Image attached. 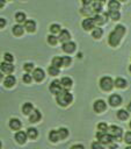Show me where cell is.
Listing matches in <instances>:
<instances>
[{"label": "cell", "mask_w": 131, "mask_h": 149, "mask_svg": "<svg viewBox=\"0 0 131 149\" xmlns=\"http://www.w3.org/2000/svg\"><path fill=\"white\" fill-rule=\"evenodd\" d=\"M117 118L121 120H126L129 118V111H125V109L117 111Z\"/></svg>", "instance_id": "obj_24"}, {"label": "cell", "mask_w": 131, "mask_h": 149, "mask_svg": "<svg viewBox=\"0 0 131 149\" xmlns=\"http://www.w3.org/2000/svg\"><path fill=\"white\" fill-rule=\"evenodd\" d=\"M70 37H71V35H70V33H68V30H66V29H63L60 33H59V36H58V38H59V41L60 42H68L70 41Z\"/></svg>", "instance_id": "obj_16"}, {"label": "cell", "mask_w": 131, "mask_h": 149, "mask_svg": "<svg viewBox=\"0 0 131 149\" xmlns=\"http://www.w3.org/2000/svg\"><path fill=\"white\" fill-rule=\"evenodd\" d=\"M102 34H103V30L101 28H94V30L92 31V36L94 38H100L102 36Z\"/></svg>", "instance_id": "obj_32"}, {"label": "cell", "mask_w": 131, "mask_h": 149, "mask_svg": "<svg viewBox=\"0 0 131 149\" xmlns=\"http://www.w3.org/2000/svg\"><path fill=\"white\" fill-rule=\"evenodd\" d=\"M22 80H23L24 83H30V81H31V76H30L29 73H26V74H23Z\"/></svg>", "instance_id": "obj_44"}, {"label": "cell", "mask_w": 131, "mask_h": 149, "mask_svg": "<svg viewBox=\"0 0 131 149\" xmlns=\"http://www.w3.org/2000/svg\"><path fill=\"white\" fill-rule=\"evenodd\" d=\"M9 127L13 130H19L21 128V121L19 119H16V118H12L9 120Z\"/></svg>", "instance_id": "obj_14"}, {"label": "cell", "mask_w": 131, "mask_h": 149, "mask_svg": "<svg viewBox=\"0 0 131 149\" xmlns=\"http://www.w3.org/2000/svg\"><path fill=\"white\" fill-rule=\"evenodd\" d=\"M95 26V21H94V17H87L82 21V28L85 30H90L93 29Z\"/></svg>", "instance_id": "obj_8"}, {"label": "cell", "mask_w": 131, "mask_h": 149, "mask_svg": "<svg viewBox=\"0 0 131 149\" xmlns=\"http://www.w3.org/2000/svg\"><path fill=\"white\" fill-rule=\"evenodd\" d=\"M71 149H85V147L82 144H74L71 147Z\"/></svg>", "instance_id": "obj_45"}, {"label": "cell", "mask_w": 131, "mask_h": 149, "mask_svg": "<svg viewBox=\"0 0 131 149\" xmlns=\"http://www.w3.org/2000/svg\"><path fill=\"white\" fill-rule=\"evenodd\" d=\"M0 69H1V72H5V73H12L14 71V65H12L9 62L6 63V62H2L1 65H0Z\"/></svg>", "instance_id": "obj_12"}, {"label": "cell", "mask_w": 131, "mask_h": 149, "mask_svg": "<svg viewBox=\"0 0 131 149\" xmlns=\"http://www.w3.org/2000/svg\"><path fill=\"white\" fill-rule=\"evenodd\" d=\"M108 16H110V17H111V20L117 21V20H119L121 14H119V12H118V10H109V12H108Z\"/></svg>", "instance_id": "obj_27"}, {"label": "cell", "mask_w": 131, "mask_h": 149, "mask_svg": "<svg viewBox=\"0 0 131 149\" xmlns=\"http://www.w3.org/2000/svg\"><path fill=\"white\" fill-rule=\"evenodd\" d=\"M48 72H49V74H51V76H57V74H59V68H57V66H54V65H51V66H49Z\"/></svg>", "instance_id": "obj_33"}, {"label": "cell", "mask_w": 131, "mask_h": 149, "mask_svg": "<svg viewBox=\"0 0 131 149\" xmlns=\"http://www.w3.org/2000/svg\"><path fill=\"white\" fill-rule=\"evenodd\" d=\"M58 134H59V137L60 139H66L67 137V135H68V130H67V128H59L58 129Z\"/></svg>", "instance_id": "obj_35"}, {"label": "cell", "mask_w": 131, "mask_h": 149, "mask_svg": "<svg viewBox=\"0 0 131 149\" xmlns=\"http://www.w3.org/2000/svg\"><path fill=\"white\" fill-rule=\"evenodd\" d=\"M97 128H99L100 132H103V133H107V130H109V127H108L107 123H104V122H100V123L97 125Z\"/></svg>", "instance_id": "obj_38"}, {"label": "cell", "mask_w": 131, "mask_h": 149, "mask_svg": "<svg viewBox=\"0 0 131 149\" xmlns=\"http://www.w3.org/2000/svg\"><path fill=\"white\" fill-rule=\"evenodd\" d=\"M3 57H5V59L7 61V62H13V59H14V57H13V55L12 54H9V52H5V55H3Z\"/></svg>", "instance_id": "obj_43"}, {"label": "cell", "mask_w": 131, "mask_h": 149, "mask_svg": "<svg viewBox=\"0 0 131 149\" xmlns=\"http://www.w3.org/2000/svg\"><path fill=\"white\" fill-rule=\"evenodd\" d=\"M81 13H82L83 15H89V14H92V13H94V12H93L90 5H83V7L81 8Z\"/></svg>", "instance_id": "obj_31"}, {"label": "cell", "mask_w": 131, "mask_h": 149, "mask_svg": "<svg viewBox=\"0 0 131 149\" xmlns=\"http://www.w3.org/2000/svg\"><path fill=\"white\" fill-rule=\"evenodd\" d=\"M15 20L19 22V23H21V22H26L27 20H26V14L23 13V12H19V13H16L15 14Z\"/></svg>", "instance_id": "obj_29"}, {"label": "cell", "mask_w": 131, "mask_h": 149, "mask_svg": "<svg viewBox=\"0 0 131 149\" xmlns=\"http://www.w3.org/2000/svg\"><path fill=\"white\" fill-rule=\"evenodd\" d=\"M104 17H107L105 14H104V16H102V15H100V14H95L94 21H95V23H97V24H103V23L105 22V19H104Z\"/></svg>", "instance_id": "obj_30"}, {"label": "cell", "mask_w": 131, "mask_h": 149, "mask_svg": "<svg viewBox=\"0 0 131 149\" xmlns=\"http://www.w3.org/2000/svg\"><path fill=\"white\" fill-rule=\"evenodd\" d=\"M130 127H131V121H130Z\"/></svg>", "instance_id": "obj_55"}, {"label": "cell", "mask_w": 131, "mask_h": 149, "mask_svg": "<svg viewBox=\"0 0 131 149\" xmlns=\"http://www.w3.org/2000/svg\"><path fill=\"white\" fill-rule=\"evenodd\" d=\"M115 85V81H112V79L109 76H104L100 79V86L103 91H110Z\"/></svg>", "instance_id": "obj_4"}, {"label": "cell", "mask_w": 131, "mask_h": 149, "mask_svg": "<svg viewBox=\"0 0 131 149\" xmlns=\"http://www.w3.org/2000/svg\"><path fill=\"white\" fill-rule=\"evenodd\" d=\"M125 33V27L122 26V24H117L115 27V29L109 34V37H108V42L111 47H117L121 42V38L123 37Z\"/></svg>", "instance_id": "obj_1"}, {"label": "cell", "mask_w": 131, "mask_h": 149, "mask_svg": "<svg viewBox=\"0 0 131 149\" xmlns=\"http://www.w3.org/2000/svg\"><path fill=\"white\" fill-rule=\"evenodd\" d=\"M44 77H45V73H44L43 69L37 68V69H35V70L32 71V78H34L35 80L41 81V80H43V79H44Z\"/></svg>", "instance_id": "obj_9"}, {"label": "cell", "mask_w": 131, "mask_h": 149, "mask_svg": "<svg viewBox=\"0 0 131 149\" xmlns=\"http://www.w3.org/2000/svg\"><path fill=\"white\" fill-rule=\"evenodd\" d=\"M125 149H131V146H129V147H126Z\"/></svg>", "instance_id": "obj_52"}, {"label": "cell", "mask_w": 131, "mask_h": 149, "mask_svg": "<svg viewBox=\"0 0 131 149\" xmlns=\"http://www.w3.org/2000/svg\"><path fill=\"white\" fill-rule=\"evenodd\" d=\"M109 104L111 106H118L122 104V97L118 94H111L109 97Z\"/></svg>", "instance_id": "obj_11"}, {"label": "cell", "mask_w": 131, "mask_h": 149, "mask_svg": "<svg viewBox=\"0 0 131 149\" xmlns=\"http://www.w3.org/2000/svg\"><path fill=\"white\" fill-rule=\"evenodd\" d=\"M27 135H28V137H29V139H36V137H37V135H38L37 129H36V128H34V127L28 128V130H27Z\"/></svg>", "instance_id": "obj_25"}, {"label": "cell", "mask_w": 131, "mask_h": 149, "mask_svg": "<svg viewBox=\"0 0 131 149\" xmlns=\"http://www.w3.org/2000/svg\"><path fill=\"white\" fill-rule=\"evenodd\" d=\"M129 71H130V72H131V65H130V66H129Z\"/></svg>", "instance_id": "obj_53"}, {"label": "cell", "mask_w": 131, "mask_h": 149, "mask_svg": "<svg viewBox=\"0 0 131 149\" xmlns=\"http://www.w3.org/2000/svg\"><path fill=\"white\" fill-rule=\"evenodd\" d=\"M49 139H50V141H52V142H57L60 137H59V134H58V130H51L50 132V134H49Z\"/></svg>", "instance_id": "obj_28"}, {"label": "cell", "mask_w": 131, "mask_h": 149, "mask_svg": "<svg viewBox=\"0 0 131 149\" xmlns=\"http://www.w3.org/2000/svg\"><path fill=\"white\" fill-rule=\"evenodd\" d=\"M24 28L29 31V33H34L36 30V22L34 20H27L24 22Z\"/></svg>", "instance_id": "obj_15"}, {"label": "cell", "mask_w": 131, "mask_h": 149, "mask_svg": "<svg viewBox=\"0 0 131 149\" xmlns=\"http://www.w3.org/2000/svg\"><path fill=\"white\" fill-rule=\"evenodd\" d=\"M90 7H92L93 12L96 13V14H99L102 10V3L101 2H97V1H93V3L90 5Z\"/></svg>", "instance_id": "obj_21"}, {"label": "cell", "mask_w": 131, "mask_h": 149, "mask_svg": "<svg viewBox=\"0 0 131 149\" xmlns=\"http://www.w3.org/2000/svg\"><path fill=\"white\" fill-rule=\"evenodd\" d=\"M93 108H94V111H95L96 113H102V112L107 108V104H105V101H104V100L99 99V100H96V101L94 102Z\"/></svg>", "instance_id": "obj_6"}, {"label": "cell", "mask_w": 131, "mask_h": 149, "mask_svg": "<svg viewBox=\"0 0 131 149\" xmlns=\"http://www.w3.org/2000/svg\"><path fill=\"white\" fill-rule=\"evenodd\" d=\"M27 137H28V135H27V133H24V132H17V133L15 134V140H16V142L20 143V144L26 143Z\"/></svg>", "instance_id": "obj_13"}, {"label": "cell", "mask_w": 131, "mask_h": 149, "mask_svg": "<svg viewBox=\"0 0 131 149\" xmlns=\"http://www.w3.org/2000/svg\"><path fill=\"white\" fill-rule=\"evenodd\" d=\"M61 58H63V66H68L71 64V62H72V58L70 56H64Z\"/></svg>", "instance_id": "obj_39"}, {"label": "cell", "mask_w": 131, "mask_h": 149, "mask_svg": "<svg viewBox=\"0 0 131 149\" xmlns=\"http://www.w3.org/2000/svg\"><path fill=\"white\" fill-rule=\"evenodd\" d=\"M124 141L128 143V144H131V132H126L125 135H124Z\"/></svg>", "instance_id": "obj_42"}, {"label": "cell", "mask_w": 131, "mask_h": 149, "mask_svg": "<svg viewBox=\"0 0 131 149\" xmlns=\"http://www.w3.org/2000/svg\"><path fill=\"white\" fill-rule=\"evenodd\" d=\"M52 65H54V66H57V68L63 66V58H61V57H53V59H52Z\"/></svg>", "instance_id": "obj_34"}, {"label": "cell", "mask_w": 131, "mask_h": 149, "mask_svg": "<svg viewBox=\"0 0 131 149\" xmlns=\"http://www.w3.org/2000/svg\"><path fill=\"white\" fill-rule=\"evenodd\" d=\"M58 40H59V38H58V37H56L54 35H51V34H50V35L48 36V43H49V44H51V45H56V44H57V42H58Z\"/></svg>", "instance_id": "obj_36"}, {"label": "cell", "mask_w": 131, "mask_h": 149, "mask_svg": "<svg viewBox=\"0 0 131 149\" xmlns=\"http://www.w3.org/2000/svg\"><path fill=\"white\" fill-rule=\"evenodd\" d=\"M1 7H3V0H1Z\"/></svg>", "instance_id": "obj_51"}, {"label": "cell", "mask_w": 131, "mask_h": 149, "mask_svg": "<svg viewBox=\"0 0 131 149\" xmlns=\"http://www.w3.org/2000/svg\"><path fill=\"white\" fill-rule=\"evenodd\" d=\"M56 99H57L58 105H60V106H67V105H70L72 102L73 97H72V94L67 90H61L57 94V98Z\"/></svg>", "instance_id": "obj_2"}, {"label": "cell", "mask_w": 131, "mask_h": 149, "mask_svg": "<svg viewBox=\"0 0 131 149\" xmlns=\"http://www.w3.org/2000/svg\"><path fill=\"white\" fill-rule=\"evenodd\" d=\"M50 31L52 33V34H56V33H60L61 30H60V26L59 24H57V23H53V24H51L50 26Z\"/></svg>", "instance_id": "obj_37"}, {"label": "cell", "mask_w": 131, "mask_h": 149, "mask_svg": "<svg viewBox=\"0 0 131 149\" xmlns=\"http://www.w3.org/2000/svg\"><path fill=\"white\" fill-rule=\"evenodd\" d=\"M93 1H97V2H101V3H104L105 0H93Z\"/></svg>", "instance_id": "obj_49"}, {"label": "cell", "mask_w": 131, "mask_h": 149, "mask_svg": "<svg viewBox=\"0 0 131 149\" xmlns=\"http://www.w3.org/2000/svg\"><path fill=\"white\" fill-rule=\"evenodd\" d=\"M128 111H129V112H131V102H130V104H129V106H128Z\"/></svg>", "instance_id": "obj_50"}, {"label": "cell", "mask_w": 131, "mask_h": 149, "mask_svg": "<svg viewBox=\"0 0 131 149\" xmlns=\"http://www.w3.org/2000/svg\"><path fill=\"white\" fill-rule=\"evenodd\" d=\"M108 7H109V10H118L119 7H121V5H119V1L118 0H109Z\"/></svg>", "instance_id": "obj_19"}, {"label": "cell", "mask_w": 131, "mask_h": 149, "mask_svg": "<svg viewBox=\"0 0 131 149\" xmlns=\"http://www.w3.org/2000/svg\"><path fill=\"white\" fill-rule=\"evenodd\" d=\"M109 148H110V149H117V144L110 143V144H109Z\"/></svg>", "instance_id": "obj_48"}, {"label": "cell", "mask_w": 131, "mask_h": 149, "mask_svg": "<svg viewBox=\"0 0 131 149\" xmlns=\"http://www.w3.org/2000/svg\"><path fill=\"white\" fill-rule=\"evenodd\" d=\"M83 5H92L93 3V0H82Z\"/></svg>", "instance_id": "obj_47"}, {"label": "cell", "mask_w": 131, "mask_h": 149, "mask_svg": "<svg viewBox=\"0 0 131 149\" xmlns=\"http://www.w3.org/2000/svg\"><path fill=\"white\" fill-rule=\"evenodd\" d=\"M5 24H6V20H5L3 17H1V19H0V27H1V28H3V27H5Z\"/></svg>", "instance_id": "obj_46"}, {"label": "cell", "mask_w": 131, "mask_h": 149, "mask_svg": "<svg viewBox=\"0 0 131 149\" xmlns=\"http://www.w3.org/2000/svg\"><path fill=\"white\" fill-rule=\"evenodd\" d=\"M115 86L118 88H124L126 86V80L123 78H116L115 80Z\"/></svg>", "instance_id": "obj_26"}, {"label": "cell", "mask_w": 131, "mask_h": 149, "mask_svg": "<svg viewBox=\"0 0 131 149\" xmlns=\"http://www.w3.org/2000/svg\"><path fill=\"white\" fill-rule=\"evenodd\" d=\"M96 137L102 144H108V146L110 143H112V141L115 140V137L111 134H107V133H103V132H100V130L96 133Z\"/></svg>", "instance_id": "obj_3"}, {"label": "cell", "mask_w": 131, "mask_h": 149, "mask_svg": "<svg viewBox=\"0 0 131 149\" xmlns=\"http://www.w3.org/2000/svg\"><path fill=\"white\" fill-rule=\"evenodd\" d=\"M61 85H63V87H65V88H68V87H71L72 86V84H73V81H72V79L70 78V77H64V78H61Z\"/></svg>", "instance_id": "obj_23"}, {"label": "cell", "mask_w": 131, "mask_h": 149, "mask_svg": "<svg viewBox=\"0 0 131 149\" xmlns=\"http://www.w3.org/2000/svg\"><path fill=\"white\" fill-rule=\"evenodd\" d=\"M15 81H16L15 77L12 76V74H9V76H7V77L5 78V80H3V85H5L6 87H12V86H14Z\"/></svg>", "instance_id": "obj_17"}, {"label": "cell", "mask_w": 131, "mask_h": 149, "mask_svg": "<svg viewBox=\"0 0 131 149\" xmlns=\"http://www.w3.org/2000/svg\"><path fill=\"white\" fill-rule=\"evenodd\" d=\"M23 69H24L26 72L32 71V69H34V64H32V63H26V64L23 65Z\"/></svg>", "instance_id": "obj_40"}, {"label": "cell", "mask_w": 131, "mask_h": 149, "mask_svg": "<svg viewBox=\"0 0 131 149\" xmlns=\"http://www.w3.org/2000/svg\"><path fill=\"white\" fill-rule=\"evenodd\" d=\"M92 149H103V146H102V143L99 141H96V142H93L92 143Z\"/></svg>", "instance_id": "obj_41"}, {"label": "cell", "mask_w": 131, "mask_h": 149, "mask_svg": "<svg viewBox=\"0 0 131 149\" xmlns=\"http://www.w3.org/2000/svg\"><path fill=\"white\" fill-rule=\"evenodd\" d=\"M118 1H126V0H118Z\"/></svg>", "instance_id": "obj_54"}, {"label": "cell", "mask_w": 131, "mask_h": 149, "mask_svg": "<svg viewBox=\"0 0 131 149\" xmlns=\"http://www.w3.org/2000/svg\"><path fill=\"white\" fill-rule=\"evenodd\" d=\"M63 50L67 54H71L75 50V43L72 42V41H68V42H65L63 43Z\"/></svg>", "instance_id": "obj_10"}, {"label": "cell", "mask_w": 131, "mask_h": 149, "mask_svg": "<svg viewBox=\"0 0 131 149\" xmlns=\"http://www.w3.org/2000/svg\"><path fill=\"white\" fill-rule=\"evenodd\" d=\"M32 111H34V107H32V104H30V102H26V104L22 106V112H23V114H26V115L30 114Z\"/></svg>", "instance_id": "obj_20"}, {"label": "cell", "mask_w": 131, "mask_h": 149, "mask_svg": "<svg viewBox=\"0 0 131 149\" xmlns=\"http://www.w3.org/2000/svg\"><path fill=\"white\" fill-rule=\"evenodd\" d=\"M39 119H41V113H39V111H38V109H34V111L31 112V114H30V118H29L30 122H37V121H39Z\"/></svg>", "instance_id": "obj_18"}, {"label": "cell", "mask_w": 131, "mask_h": 149, "mask_svg": "<svg viewBox=\"0 0 131 149\" xmlns=\"http://www.w3.org/2000/svg\"><path fill=\"white\" fill-rule=\"evenodd\" d=\"M23 26H21V24H15V26H13V34L14 35H16V36H21L22 34H23Z\"/></svg>", "instance_id": "obj_22"}, {"label": "cell", "mask_w": 131, "mask_h": 149, "mask_svg": "<svg viewBox=\"0 0 131 149\" xmlns=\"http://www.w3.org/2000/svg\"><path fill=\"white\" fill-rule=\"evenodd\" d=\"M61 87H63V85H61V81L60 80H53L50 84V86H49L50 92L53 93V94H58L61 91Z\"/></svg>", "instance_id": "obj_5"}, {"label": "cell", "mask_w": 131, "mask_h": 149, "mask_svg": "<svg viewBox=\"0 0 131 149\" xmlns=\"http://www.w3.org/2000/svg\"><path fill=\"white\" fill-rule=\"evenodd\" d=\"M109 134H111L115 139H119V137L122 136L123 132H122V128H121V127L112 125V126L109 127Z\"/></svg>", "instance_id": "obj_7"}]
</instances>
